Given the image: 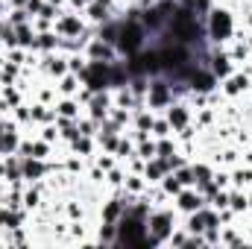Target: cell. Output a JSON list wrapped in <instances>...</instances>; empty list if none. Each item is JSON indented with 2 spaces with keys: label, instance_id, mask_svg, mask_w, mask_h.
Listing matches in <instances>:
<instances>
[{
  "label": "cell",
  "instance_id": "cell-1",
  "mask_svg": "<svg viewBox=\"0 0 252 249\" xmlns=\"http://www.w3.org/2000/svg\"><path fill=\"white\" fill-rule=\"evenodd\" d=\"M202 27H205V41H208L211 47H226V44L238 35V30H241V18H238L235 6L217 0V3L202 15Z\"/></svg>",
  "mask_w": 252,
  "mask_h": 249
},
{
  "label": "cell",
  "instance_id": "cell-2",
  "mask_svg": "<svg viewBox=\"0 0 252 249\" xmlns=\"http://www.w3.org/2000/svg\"><path fill=\"white\" fill-rule=\"evenodd\" d=\"M167 35L173 38V41H179V44H185V47H202V44H208L205 41V27H202V18L185 6V3H179L176 9H173V15H170V21H167Z\"/></svg>",
  "mask_w": 252,
  "mask_h": 249
},
{
  "label": "cell",
  "instance_id": "cell-3",
  "mask_svg": "<svg viewBox=\"0 0 252 249\" xmlns=\"http://www.w3.org/2000/svg\"><path fill=\"white\" fill-rule=\"evenodd\" d=\"M179 226V214L173 208V202L167 205H153L147 214V247H158L164 249L170 232Z\"/></svg>",
  "mask_w": 252,
  "mask_h": 249
},
{
  "label": "cell",
  "instance_id": "cell-4",
  "mask_svg": "<svg viewBox=\"0 0 252 249\" xmlns=\"http://www.w3.org/2000/svg\"><path fill=\"white\" fill-rule=\"evenodd\" d=\"M147 44H150V35H147L144 24L138 18H118V41H115V47H118L121 59L141 53Z\"/></svg>",
  "mask_w": 252,
  "mask_h": 249
},
{
  "label": "cell",
  "instance_id": "cell-5",
  "mask_svg": "<svg viewBox=\"0 0 252 249\" xmlns=\"http://www.w3.org/2000/svg\"><path fill=\"white\" fill-rule=\"evenodd\" d=\"M115 247H147V220L124 211L118 220V244Z\"/></svg>",
  "mask_w": 252,
  "mask_h": 249
},
{
  "label": "cell",
  "instance_id": "cell-6",
  "mask_svg": "<svg viewBox=\"0 0 252 249\" xmlns=\"http://www.w3.org/2000/svg\"><path fill=\"white\" fill-rule=\"evenodd\" d=\"M176 100V94H173V82L164 76V73H156V76H150V85H147V109H153V112H164L170 103Z\"/></svg>",
  "mask_w": 252,
  "mask_h": 249
},
{
  "label": "cell",
  "instance_id": "cell-7",
  "mask_svg": "<svg viewBox=\"0 0 252 249\" xmlns=\"http://www.w3.org/2000/svg\"><path fill=\"white\" fill-rule=\"evenodd\" d=\"M88 27H91V24L85 21V15L76 12V9H70V6L62 9V12L56 15V21H53V30H56L59 38H79Z\"/></svg>",
  "mask_w": 252,
  "mask_h": 249
},
{
  "label": "cell",
  "instance_id": "cell-8",
  "mask_svg": "<svg viewBox=\"0 0 252 249\" xmlns=\"http://www.w3.org/2000/svg\"><path fill=\"white\" fill-rule=\"evenodd\" d=\"M217 88H220V94H223L229 103H235V100H247V94L252 91V76L250 73H244L241 67H235L226 79L217 82Z\"/></svg>",
  "mask_w": 252,
  "mask_h": 249
},
{
  "label": "cell",
  "instance_id": "cell-9",
  "mask_svg": "<svg viewBox=\"0 0 252 249\" xmlns=\"http://www.w3.org/2000/svg\"><path fill=\"white\" fill-rule=\"evenodd\" d=\"M67 73V53L53 50V53H38V79L56 82L59 76Z\"/></svg>",
  "mask_w": 252,
  "mask_h": 249
},
{
  "label": "cell",
  "instance_id": "cell-10",
  "mask_svg": "<svg viewBox=\"0 0 252 249\" xmlns=\"http://www.w3.org/2000/svg\"><path fill=\"white\" fill-rule=\"evenodd\" d=\"M173 208H176V214L179 217H185V214H193V211H199L202 205H208V199H205V193L199 190L196 185H190V187H182L173 199Z\"/></svg>",
  "mask_w": 252,
  "mask_h": 249
},
{
  "label": "cell",
  "instance_id": "cell-11",
  "mask_svg": "<svg viewBox=\"0 0 252 249\" xmlns=\"http://www.w3.org/2000/svg\"><path fill=\"white\" fill-rule=\"evenodd\" d=\"M82 53H85V59H88V62H118V59H121L118 47H115L112 41H103L97 32H94V35L85 41Z\"/></svg>",
  "mask_w": 252,
  "mask_h": 249
},
{
  "label": "cell",
  "instance_id": "cell-12",
  "mask_svg": "<svg viewBox=\"0 0 252 249\" xmlns=\"http://www.w3.org/2000/svg\"><path fill=\"white\" fill-rule=\"evenodd\" d=\"M109 70H112V62H88L79 79L88 91H103V88H112L109 85Z\"/></svg>",
  "mask_w": 252,
  "mask_h": 249
},
{
  "label": "cell",
  "instance_id": "cell-13",
  "mask_svg": "<svg viewBox=\"0 0 252 249\" xmlns=\"http://www.w3.org/2000/svg\"><path fill=\"white\" fill-rule=\"evenodd\" d=\"M167 121H170V126H173V135L179 132V129H185V126L193 124V106L188 103V97H176L164 112H161Z\"/></svg>",
  "mask_w": 252,
  "mask_h": 249
},
{
  "label": "cell",
  "instance_id": "cell-14",
  "mask_svg": "<svg viewBox=\"0 0 252 249\" xmlns=\"http://www.w3.org/2000/svg\"><path fill=\"white\" fill-rule=\"evenodd\" d=\"M202 64L217 76V82H220V79H226V76L238 67V64L232 62V56H229V50H226V47H208L205 62H202Z\"/></svg>",
  "mask_w": 252,
  "mask_h": 249
},
{
  "label": "cell",
  "instance_id": "cell-15",
  "mask_svg": "<svg viewBox=\"0 0 252 249\" xmlns=\"http://www.w3.org/2000/svg\"><path fill=\"white\" fill-rule=\"evenodd\" d=\"M112 106H115V100H112V88H103V91H94V94H91V100L85 103V115L94 118L97 124H103V121L109 118Z\"/></svg>",
  "mask_w": 252,
  "mask_h": 249
},
{
  "label": "cell",
  "instance_id": "cell-16",
  "mask_svg": "<svg viewBox=\"0 0 252 249\" xmlns=\"http://www.w3.org/2000/svg\"><path fill=\"white\" fill-rule=\"evenodd\" d=\"M21 138H24V129L15 124L12 118H3L0 121V156H15Z\"/></svg>",
  "mask_w": 252,
  "mask_h": 249
},
{
  "label": "cell",
  "instance_id": "cell-17",
  "mask_svg": "<svg viewBox=\"0 0 252 249\" xmlns=\"http://www.w3.org/2000/svg\"><path fill=\"white\" fill-rule=\"evenodd\" d=\"M188 91H196V94H208V91H214L217 88V76L205 67V64H193V70H190V76H188Z\"/></svg>",
  "mask_w": 252,
  "mask_h": 249
},
{
  "label": "cell",
  "instance_id": "cell-18",
  "mask_svg": "<svg viewBox=\"0 0 252 249\" xmlns=\"http://www.w3.org/2000/svg\"><path fill=\"white\" fill-rule=\"evenodd\" d=\"M21 173H24V182H44L50 176V161L21 156Z\"/></svg>",
  "mask_w": 252,
  "mask_h": 249
},
{
  "label": "cell",
  "instance_id": "cell-19",
  "mask_svg": "<svg viewBox=\"0 0 252 249\" xmlns=\"http://www.w3.org/2000/svg\"><path fill=\"white\" fill-rule=\"evenodd\" d=\"M82 15H85V21H88L91 27H103V24H109V21L118 18V12H115L112 6L100 3V0H91V3L82 9Z\"/></svg>",
  "mask_w": 252,
  "mask_h": 249
},
{
  "label": "cell",
  "instance_id": "cell-20",
  "mask_svg": "<svg viewBox=\"0 0 252 249\" xmlns=\"http://www.w3.org/2000/svg\"><path fill=\"white\" fill-rule=\"evenodd\" d=\"M53 106H56V115H59V118H70V121H76V118L85 115V106H82L76 97H59Z\"/></svg>",
  "mask_w": 252,
  "mask_h": 249
},
{
  "label": "cell",
  "instance_id": "cell-21",
  "mask_svg": "<svg viewBox=\"0 0 252 249\" xmlns=\"http://www.w3.org/2000/svg\"><path fill=\"white\" fill-rule=\"evenodd\" d=\"M67 150H70V153H76L79 158L91 161V158H94V153H97V138H91V135H79L76 141H70V144H67Z\"/></svg>",
  "mask_w": 252,
  "mask_h": 249
},
{
  "label": "cell",
  "instance_id": "cell-22",
  "mask_svg": "<svg viewBox=\"0 0 252 249\" xmlns=\"http://www.w3.org/2000/svg\"><path fill=\"white\" fill-rule=\"evenodd\" d=\"M30 106H32V124L35 126H44V124H56V106H50V103H38V100H30Z\"/></svg>",
  "mask_w": 252,
  "mask_h": 249
},
{
  "label": "cell",
  "instance_id": "cell-23",
  "mask_svg": "<svg viewBox=\"0 0 252 249\" xmlns=\"http://www.w3.org/2000/svg\"><path fill=\"white\" fill-rule=\"evenodd\" d=\"M94 244L97 247H115L118 244V223H97L94 226Z\"/></svg>",
  "mask_w": 252,
  "mask_h": 249
},
{
  "label": "cell",
  "instance_id": "cell-24",
  "mask_svg": "<svg viewBox=\"0 0 252 249\" xmlns=\"http://www.w3.org/2000/svg\"><path fill=\"white\" fill-rule=\"evenodd\" d=\"M91 211H88V205L79 199V196H64V205H62V217L67 220H85Z\"/></svg>",
  "mask_w": 252,
  "mask_h": 249
},
{
  "label": "cell",
  "instance_id": "cell-25",
  "mask_svg": "<svg viewBox=\"0 0 252 249\" xmlns=\"http://www.w3.org/2000/svg\"><path fill=\"white\" fill-rule=\"evenodd\" d=\"M53 85H56L59 97H76V94H79V88H82V79H79L76 73H70V70H67V73H64V76H59Z\"/></svg>",
  "mask_w": 252,
  "mask_h": 249
},
{
  "label": "cell",
  "instance_id": "cell-26",
  "mask_svg": "<svg viewBox=\"0 0 252 249\" xmlns=\"http://www.w3.org/2000/svg\"><path fill=\"white\" fill-rule=\"evenodd\" d=\"M156 115H158V112H153V109H147V106L132 109V126H129V129L150 132V129H153V121H156Z\"/></svg>",
  "mask_w": 252,
  "mask_h": 249
},
{
  "label": "cell",
  "instance_id": "cell-27",
  "mask_svg": "<svg viewBox=\"0 0 252 249\" xmlns=\"http://www.w3.org/2000/svg\"><path fill=\"white\" fill-rule=\"evenodd\" d=\"M229 179H232V187H252V164H244L238 161L235 167H229Z\"/></svg>",
  "mask_w": 252,
  "mask_h": 249
},
{
  "label": "cell",
  "instance_id": "cell-28",
  "mask_svg": "<svg viewBox=\"0 0 252 249\" xmlns=\"http://www.w3.org/2000/svg\"><path fill=\"white\" fill-rule=\"evenodd\" d=\"M85 167H88V161L85 158H79L76 153H64L62 156V170L64 173H70V176H85Z\"/></svg>",
  "mask_w": 252,
  "mask_h": 249
},
{
  "label": "cell",
  "instance_id": "cell-29",
  "mask_svg": "<svg viewBox=\"0 0 252 249\" xmlns=\"http://www.w3.org/2000/svg\"><path fill=\"white\" fill-rule=\"evenodd\" d=\"M35 53H53V50H59V35H56V30H47V32H38L35 35V47H32Z\"/></svg>",
  "mask_w": 252,
  "mask_h": 249
},
{
  "label": "cell",
  "instance_id": "cell-30",
  "mask_svg": "<svg viewBox=\"0 0 252 249\" xmlns=\"http://www.w3.org/2000/svg\"><path fill=\"white\" fill-rule=\"evenodd\" d=\"M164 173H167V167H164V161H161L158 156L144 164V179H147L150 185H158V182L164 179Z\"/></svg>",
  "mask_w": 252,
  "mask_h": 249
},
{
  "label": "cell",
  "instance_id": "cell-31",
  "mask_svg": "<svg viewBox=\"0 0 252 249\" xmlns=\"http://www.w3.org/2000/svg\"><path fill=\"white\" fill-rule=\"evenodd\" d=\"M229 208H232L238 217L250 211V196H247L244 187H229Z\"/></svg>",
  "mask_w": 252,
  "mask_h": 249
},
{
  "label": "cell",
  "instance_id": "cell-32",
  "mask_svg": "<svg viewBox=\"0 0 252 249\" xmlns=\"http://www.w3.org/2000/svg\"><path fill=\"white\" fill-rule=\"evenodd\" d=\"M147 187H150V182L144 179V173H126V182H124L126 193H132V196H144Z\"/></svg>",
  "mask_w": 252,
  "mask_h": 249
},
{
  "label": "cell",
  "instance_id": "cell-33",
  "mask_svg": "<svg viewBox=\"0 0 252 249\" xmlns=\"http://www.w3.org/2000/svg\"><path fill=\"white\" fill-rule=\"evenodd\" d=\"M56 147L59 144H47V141H41L38 135L32 138V158H41V161H50V158H56Z\"/></svg>",
  "mask_w": 252,
  "mask_h": 249
},
{
  "label": "cell",
  "instance_id": "cell-34",
  "mask_svg": "<svg viewBox=\"0 0 252 249\" xmlns=\"http://www.w3.org/2000/svg\"><path fill=\"white\" fill-rule=\"evenodd\" d=\"M56 126H59L62 144H70V141L79 138V126H76V121H70V118H56Z\"/></svg>",
  "mask_w": 252,
  "mask_h": 249
},
{
  "label": "cell",
  "instance_id": "cell-35",
  "mask_svg": "<svg viewBox=\"0 0 252 249\" xmlns=\"http://www.w3.org/2000/svg\"><path fill=\"white\" fill-rule=\"evenodd\" d=\"M15 32H18V47H24V50H32L35 47V27H32V21L30 24H24V27H15Z\"/></svg>",
  "mask_w": 252,
  "mask_h": 249
},
{
  "label": "cell",
  "instance_id": "cell-36",
  "mask_svg": "<svg viewBox=\"0 0 252 249\" xmlns=\"http://www.w3.org/2000/svg\"><path fill=\"white\" fill-rule=\"evenodd\" d=\"M30 21H32V15L27 12V6H9V12H6V24L9 27H24Z\"/></svg>",
  "mask_w": 252,
  "mask_h": 249
},
{
  "label": "cell",
  "instance_id": "cell-37",
  "mask_svg": "<svg viewBox=\"0 0 252 249\" xmlns=\"http://www.w3.org/2000/svg\"><path fill=\"white\" fill-rule=\"evenodd\" d=\"M0 94H3V100H6V103H9L12 109L30 100V97H27V91H21L18 85H0Z\"/></svg>",
  "mask_w": 252,
  "mask_h": 249
},
{
  "label": "cell",
  "instance_id": "cell-38",
  "mask_svg": "<svg viewBox=\"0 0 252 249\" xmlns=\"http://www.w3.org/2000/svg\"><path fill=\"white\" fill-rule=\"evenodd\" d=\"M173 153H179V141H176V135L156 138V156H158V158H167V156H173Z\"/></svg>",
  "mask_w": 252,
  "mask_h": 249
},
{
  "label": "cell",
  "instance_id": "cell-39",
  "mask_svg": "<svg viewBox=\"0 0 252 249\" xmlns=\"http://www.w3.org/2000/svg\"><path fill=\"white\" fill-rule=\"evenodd\" d=\"M124 182H126L124 164H115L112 170H106V190H118V187H124Z\"/></svg>",
  "mask_w": 252,
  "mask_h": 249
},
{
  "label": "cell",
  "instance_id": "cell-40",
  "mask_svg": "<svg viewBox=\"0 0 252 249\" xmlns=\"http://www.w3.org/2000/svg\"><path fill=\"white\" fill-rule=\"evenodd\" d=\"M115 156H118V161H121V164H124L129 156H135V141H132V135H129V132H121V141H118Z\"/></svg>",
  "mask_w": 252,
  "mask_h": 249
},
{
  "label": "cell",
  "instance_id": "cell-41",
  "mask_svg": "<svg viewBox=\"0 0 252 249\" xmlns=\"http://www.w3.org/2000/svg\"><path fill=\"white\" fill-rule=\"evenodd\" d=\"M18 79H21V64L3 59V67H0V85H15Z\"/></svg>",
  "mask_w": 252,
  "mask_h": 249
},
{
  "label": "cell",
  "instance_id": "cell-42",
  "mask_svg": "<svg viewBox=\"0 0 252 249\" xmlns=\"http://www.w3.org/2000/svg\"><path fill=\"white\" fill-rule=\"evenodd\" d=\"M188 247V229L179 223L173 232H170V238H167V244H164V249H185Z\"/></svg>",
  "mask_w": 252,
  "mask_h": 249
},
{
  "label": "cell",
  "instance_id": "cell-43",
  "mask_svg": "<svg viewBox=\"0 0 252 249\" xmlns=\"http://www.w3.org/2000/svg\"><path fill=\"white\" fill-rule=\"evenodd\" d=\"M109 121L112 124H118L121 129H129L132 126V109H121V106H112V112H109Z\"/></svg>",
  "mask_w": 252,
  "mask_h": 249
},
{
  "label": "cell",
  "instance_id": "cell-44",
  "mask_svg": "<svg viewBox=\"0 0 252 249\" xmlns=\"http://www.w3.org/2000/svg\"><path fill=\"white\" fill-rule=\"evenodd\" d=\"M150 135L153 138H167V135H173V126H170V121L158 112L156 115V121H153V129H150Z\"/></svg>",
  "mask_w": 252,
  "mask_h": 249
},
{
  "label": "cell",
  "instance_id": "cell-45",
  "mask_svg": "<svg viewBox=\"0 0 252 249\" xmlns=\"http://www.w3.org/2000/svg\"><path fill=\"white\" fill-rule=\"evenodd\" d=\"M35 135H38L41 141H47V144H62V138H59V126H56V124L35 126Z\"/></svg>",
  "mask_w": 252,
  "mask_h": 249
},
{
  "label": "cell",
  "instance_id": "cell-46",
  "mask_svg": "<svg viewBox=\"0 0 252 249\" xmlns=\"http://www.w3.org/2000/svg\"><path fill=\"white\" fill-rule=\"evenodd\" d=\"M135 156H141L144 161H150V158H156V138L150 135V138H144V141H138V144H135Z\"/></svg>",
  "mask_w": 252,
  "mask_h": 249
},
{
  "label": "cell",
  "instance_id": "cell-47",
  "mask_svg": "<svg viewBox=\"0 0 252 249\" xmlns=\"http://www.w3.org/2000/svg\"><path fill=\"white\" fill-rule=\"evenodd\" d=\"M158 185H161V190H164V193H167L170 199H173V196H176V193H179V190L185 187L182 182H179V179H176V173H164V179H161Z\"/></svg>",
  "mask_w": 252,
  "mask_h": 249
},
{
  "label": "cell",
  "instance_id": "cell-48",
  "mask_svg": "<svg viewBox=\"0 0 252 249\" xmlns=\"http://www.w3.org/2000/svg\"><path fill=\"white\" fill-rule=\"evenodd\" d=\"M85 64H88V59H85V53H82V50H79V53H67V70H70V73L82 76Z\"/></svg>",
  "mask_w": 252,
  "mask_h": 249
},
{
  "label": "cell",
  "instance_id": "cell-49",
  "mask_svg": "<svg viewBox=\"0 0 252 249\" xmlns=\"http://www.w3.org/2000/svg\"><path fill=\"white\" fill-rule=\"evenodd\" d=\"M97 35L103 38V41H118V18L115 21H109V24H103V27H97Z\"/></svg>",
  "mask_w": 252,
  "mask_h": 249
},
{
  "label": "cell",
  "instance_id": "cell-50",
  "mask_svg": "<svg viewBox=\"0 0 252 249\" xmlns=\"http://www.w3.org/2000/svg\"><path fill=\"white\" fill-rule=\"evenodd\" d=\"M0 47H3V50H12V47H18V32H15V27H9V24H6L3 35H0Z\"/></svg>",
  "mask_w": 252,
  "mask_h": 249
},
{
  "label": "cell",
  "instance_id": "cell-51",
  "mask_svg": "<svg viewBox=\"0 0 252 249\" xmlns=\"http://www.w3.org/2000/svg\"><path fill=\"white\" fill-rule=\"evenodd\" d=\"M173 173H176V179H179V182H182L185 187L196 185V179H193V170H190V161H188V164H182L179 170H173Z\"/></svg>",
  "mask_w": 252,
  "mask_h": 249
},
{
  "label": "cell",
  "instance_id": "cell-52",
  "mask_svg": "<svg viewBox=\"0 0 252 249\" xmlns=\"http://www.w3.org/2000/svg\"><path fill=\"white\" fill-rule=\"evenodd\" d=\"M214 185L217 187H232V179H229V167H214Z\"/></svg>",
  "mask_w": 252,
  "mask_h": 249
},
{
  "label": "cell",
  "instance_id": "cell-53",
  "mask_svg": "<svg viewBox=\"0 0 252 249\" xmlns=\"http://www.w3.org/2000/svg\"><path fill=\"white\" fill-rule=\"evenodd\" d=\"M32 27H35V32H47V30H53V21H47V18H32Z\"/></svg>",
  "mask_w": 252,
  "mask_h": 249
},
{
  "label": "cell",
  "instance_id": "cell-54",
  "mask_svg": "<svg viewBox=\"0 0 252 249\" xmlns=\"http://www.w3.org/2000/svg\"><path fill=\"white\" fill-rule=\"evenodd\" d=\"M41 6H44V0H27V12H30L32 18L41 12Z\"/></svg>",
  "mask_w": 252,
  "mask_h": 249
},
{
  "label": "cell",
  "instance_id": "cell-55",
  "mask_svg": "<svg viewBox=\"0 0 252 249\" xmlns=\"http://www.w3.org/2000/svg\"><path fill=\"white\" fill-rule=\"evenodd\" d=\"M88 3H91V0H67V6H70V9H76V12H82Z\"/></svg>",
  "mask_w": 252,
  "mask_h": 249
},
{
  "label": "cell",
  "instance_id": "cell-56",
  "mask_svg": "<svg viewBox=\"0 0 252 249\" xmlns=\"http://www.w3.org/2000/svg\"><path fill=\"white\" fill-rule=\"evenodd\" d=\"M50 6H56V9H67V0H47Z\"/></svg>",
  "mask_w": 252,
  "mask_h": 249
},
{
  "label": "cell",
  "instance_id": "cell-57",
  "mask_svg": "<svg viewBox=\"0 0 252 249\" xmlns=\"http://www.w3.org/2000/svg\"><path fill=\"white\" fill-rule=\"evenodd\" d=\"M6 12H9V0H0V18H6Z\"/></svg>",
  "mask_w": 252,
  "mask_h": 249
},
{
  "label": "cell",
  "instance_id": "cell-58",
  "mask_svg": "<svg viewBox=\"0 0 252 249\" xmlns=\"http://www.w3.org/2000/svg\"><path fill=\"white\" fill-rule=\"evenodd\" d=\"M9 6H27V0H9Z\"/></svg>",
  "mask_w": 252,
  "mask_h": 249
},
{
  "label": "cell",
  "instance_id": "cell-59",
  "mask_svg": "<svg viewBox=\"0 0 252 249\" xmlns=\"http://www.w3.org/2000/svg\"><path fill=\"white\" fill-rule=\"evenodd\" d=\"M3 30H6V18H0V35H3Z\"/></svg>",
  "mask_w": 252,
  "mask_h": 249
},
{
  "label": "cell",
  "instance_id": "cell-60",
  "mask_svg": "<svg viewBox=\"0 0 252 249\" xmlns=\"http://www.w3.org/2000/svg\"><path fill=\"white\" fill-rule=\"evenodd\" d=\"M247 196H250V211H252V187H247Z\"/></svg>",
  "mask_w": 252,
  "mask_h": 249
},
{
  "label": "cell",
  "instance_id": "cell-61",
  "mask_svg": "<svg viewBox=\"0 0 252 249\" xmlns=\"http://www.w3.org/2000/svg\"><path fill=\"white\" fill-rule=\"evenodd\" d=\"M0 53H3V47H0Z\"/></svg>",
  "mask_w": 252,
  "mask_h": 249
},
{
  "label": "cell",
  "instance_id": "cell-62",
  "mask_svg": "<svg viewBox=\"0 0 252 249\" xmlns=\"http://www.w3.org/2000/svg\"><path fill=\"white\" fill-rule=\"evenodd\" d=\"M173 3H179V0H173Z\"/></svg>",
  "mask_w": 252,
  "mask_h": 249
},
{
  "label": "cell",
  "instance_id": "cell-63",
  "mask_svg": "<svg viewBox=\"0 0 252 249\" xmlns=\"http://www.w3.org/2000/svg\"><path fill=\"white\" fill-rule=\"evenodd\" d=\"M0 121H3V118H0Z\"/></svg>",
  "mask_w": 252,
  "mask_h": 249
}]
</instances>
